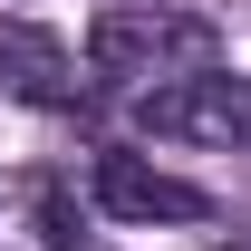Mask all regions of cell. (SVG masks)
Masks as SVG:
<instances>
[{
	"mask_svg": "<svg viewBox=\"0 0 251 251\" xmlns=\"http://www.w3.org/2000/svg\"><path fill=\"white\" fill-rule=\"evenodd\" d=\"M87 193L106 222H213V193L184 184V174H164L155 155H126V145H106V155L87 164Z\"/></svg>",
	"mask_w": 251,
	"mask_h": 251,
	"instance_id": "3957f363",
	"label": "cell"
},
{
	"mask_svg": "<svg viewBox=\"0 0 251 251\" xmlns=\"http://www.w3.org/2000/svg\"><path fill=\"white\" fill-rule=\"evenodd\" d=\"M213 251H251V242H213Z\"/></svg>",
	"mask_w": 251,
	"mask_h": 251,
	"instance_id": "5b68a950",
	"label": "cell"
},
{
	"mask_svg": "<svg viewBox=\"0 0 251 251\" xmlns=\"http://www.w3.org/2000/svg\"><path fill=\"white\" fill-rule=\"evenodd\" d=\"M0 97L20 106H77V68L39 20H0Z\"/></svg>",
	"mask_w": 251,
	"mask_h": 251,
	"instance_id": "277c9868",
	"label": "cell"
},
{
	"mask_svg": "<svg viewBox=\"0 0 251 251\" xmlns=\"http://www.w3.org/2000/svg\"><path fill=\"white\" fill-rule=\"evenodd\" d=\"M135 126L164 135V145H222V155H251V77H242V68H193V77L135 87Z\"/></svg>",
	"mask_w": 251,
	"mask_h": 251,
	"instance_id": "7a4b0ae2",
	"label": "cell"
},
{
	"mask_svg": "<svg viewBox=\"0 0 251 251\" xmlns=\"http://www.w3.org/2000/svg\"><path fill=\"white\" fill-rule=\"evenodd\" d=\"M87 68L116 87H164V77L222 68V29L203 10H174V0H106L87 29Z\"/></svg>",
	"mask_w": 251,
	"mask_h": 251,
	"instance_id": "6da1fadb",
	"label": "cell"
}]
</instances>
